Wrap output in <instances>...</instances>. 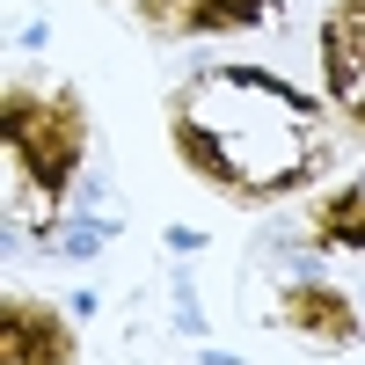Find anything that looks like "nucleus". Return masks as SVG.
Returning <instances> with one entry per match:
<instances>
[{"label": "nucleus", "mask_w": 365, "mask_h": 365, "mask_svg": "<svg viewBox=\"0 0 365 365\" xmlns=\"http://www.w3.org/2000/svg\"><path fill=\"white\" fill-rule=\"evenodd\" d=\"M0 154H8V182H15V205L29 197L37 220H51L66 205L73 175L88 161V110L66 88H8L0 96Z\"/></svg>", "instance_id": "obj_2"}, {"label": "nucleus", "mask_w": 365, "mask_h": 365, "mask_svg": "<svg viewBox=\"0 0 365 365\" xmlns=\"http://www.w3.org/2000/svg\"><path fill=\"white\" fill-rule=\"evenodd\" d=\"M307 234L329 241V249H365V175H351L344 190H329V197L314 205Z\"/></svg>", "instance_id": "obj_7"}, {"label": "nucleus", "mask_w": 365, "mask_h": 365, "mask_svg": "<svg viewBox=\"0 0 365 365\" xmlns=\"http://www.w3.org/2000/svg\"><path fill=\"white\" fill-rule=\"evenodd\" d=\"M278 15V0H139V22L154 37H234Z\"/></svg>", "instance_id": "obj_5"}, {"label": "nucleus", "mask_w": 365, "mask_h": 365, "mask_svg": "<svg viewBox=\"0 0 365 365\" xmlns=\"http://www.w3.org/2000/svg\"><path fill=\"white\" fill-rule=\"evenodd\" d=\"M278 322L292 329V336H307L322 351H351L358 344V307H351V292H336L329 278H299L278 292Z\"/></svg>", "instance_id": "obj_6"}, {"label": "nucleus", "mask_w": 365, "mask_h": 365, "mask_svg": "<svg viewBox=\"0 0 365 365\" xmlns=\"http://www.w3.org/2000/svg\"><path fill=\"white\" fill-rule=\"evenodd\" d=\"M168 146L227 205H270V197L299 190L322 161L314 103L249 66H220L190 88H175Z\"/></svg>", "instance_id": "obj_1"}, {"label": "nucleus", "mask_w": 365, "mask_h": 365, "mask_svg": "<svg viewBox=\"0 0 365 365\" xmlns=\"http://www.w3.org/2000/svg\"><path fill=\"white\" fill-rule=\"evenodd\" d=\"M322 73H329L336 110L365 132V0H329V15H322Z\"/></svg>", "instance_id": "obj_4"}, {"label": "nucleus", "mask_w": 365, "mask_h": 365, "mask_svg": "<svg viewBox=\"0 0 365 365\" xmlns=\"http://www.w3.org/2000/svg\"><path fill=\"white\" fill-rule=\"evenodd\" d=\"M0 365H81V336L58 307L8 292L0 299Z\"/></svg>", "instance_id": "obj_3"}]
</instances>
